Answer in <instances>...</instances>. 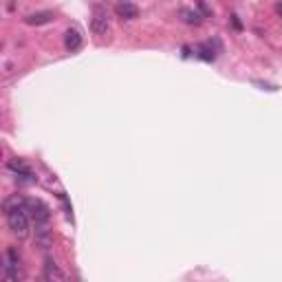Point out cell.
<instances>
[{
	"mask_svg": "<svg viewBox=\"0 0 282 282\" xmlns=\"http://www.w3.org/2000/svg\"><path fill=\"white\" fill-rule=\"evenodd\" d=\"M7 168L11 172H16V174H20V176H31V168H29L24 161H20V159H9Z\"/></svg>",
	"mask_w": 282,
	"mask_h": 282,
	"instance_id": "cell-9",
	"label": "cell"
},
{
	"mask_svg": "<svg viewBox=\"0 0 282 282\" xmlns=\"http://www.w3.org/2000/svg\"><path fill=\"white\" fill-rule=\"evenodd\" d=\"M51 20H53L51 11H36V13H29V16L24 18V22H27L29 27H40V24H49Z\"/></svg>",
	"mask_w": 282,
	"mask_h": 282,
	"instance_id": "cell-8",
	"label": "cell"
},
{
	"mask_svg": "<svg viewBox=\"0 0 282 282\" xmlns=\"http://www.w3.org/2000/svg\"><path fill=\"white\" fill-rule=\"evenodd\" d=\"M42 276L44 280H51V282H64L66 280V276H64V271L60 269V267L56 265L51 258L44 260V269H42Z\"/></svg>",
	"mask_w": 282,
	"mask_h": 282,
	"instance_id": "cell-4",
	"label": "cell"
},
{
	"mask_svg": "<svg viewBox=\"0 0 282 282\" xmlns=\"http://www.w3.org/2000/svg\"><path fill=\"white\" fill-rule=\"evenodd\" d=\"M181 18H183V22H187V24H201L203 22L201 13L192 11V9H181Z\"/></svg>",
	"mask_w": 282,
	"mask_h": 282,
	"instance_id": "cell-10",
	"label": "cell"
},
{
	"mask_svg": "<svg viewBox=\"0 0 282 282\" xmlns=\"http://www.w3.org/2000/svg\"><path fill=\"white\" fill-rule=\"evenodd\" d=\"M91 31H93V36H108L111 33V22H108V18L104 16V13L97 11L95 16H93V20H91Z\"/></svg>",
	"mask_w": 282,
	"mask_h": 282,
	"instance_id": "cell-5",
	"label": "cell"
},
{
	"mask_svg": "<svg viewBox=\"0 0 282 282\" xmlns=\"http://www.w3.org/2000/svg\"><path fill=\"white\" fill-rule=\"evenodd\" d=\"M2 276L11 282H18L24 278L22 269H20V256L16 254V249L7 251V258H4V265H2Z\"/></svg>",
	"mask_w": 282,
	"mask_h": 282,
	"instance_id": "cell-2",
	"label": "cell"
},
{
	"mask_svg": "<svg viewBox=\"0 0 282 282\" xmlns=\"http://www.w3.org/2000/svg\"><path fill=\"white\" fill-rule=\"evenodd\" d=\"M64 47H66L71 53L82 49V36H80L77 29H68V31L64 33Z\"/></svg>",
	"mask_w": 282,
	"mask_h": 282,
	"instance_id": "cell-7",
	"label": "cell"
},
{
	"mask_svg": "<svg viewBox=\"0 0 282 282\" xmlns=\"http://www.w3.org/2000/svg\"><path fill=\"white\" fill-rule=\"evenodd\" d=\"M276 13H278V16H282V0L278 4H276Z\"/></svg>",
	"mask_w": 282,
	"mask_h": 282,
	"instance_id": "cell-12",
	"label": "cell"
},
{
	"mask_svg": "<svg viewBox=\"0 0 282 282\" xmlns=\"http://www.w3.org/2000/svg\"><path fill=\"white\" fill-rule=\"evenodd\" d=\"M199 56L203 57V60H207V62H212L214 60V51H210V47H199Z\"/></svg>",
	"mask_w": 282,
	"mask_h": 282,
	"instance_id": "cell-11",
	"label": "cell"
},
{
	"mask_svg": "<svg viewBox=\"0 0 282 282\" xmlns=\"http://www.w3.org/2000/svg\"><path fill=\"white\" fill-rule=\"evenodd\" d=\"M7 225L16 236H27L29 234L27 203H16V205H9L7 203Z\"/></svg>",
	"mask_w": 282,
	"mask_h": 282,
	"instance_id": "cell-1",
	"label": "cell"
},
{
	"mask_svg": "<svg viewBox=\"0 0 282 282\" xmlns=\"http://www.w3.org/2000/svg\"><path fill=\"white\" fill-rule=\"evenodd\" d=\"M27 210H31L33 219H36V223H40V225H47L49 219H51V210L38 199H29L27 201Z\"/></svg>",
	"mask_w": 282,
	"mask_h": 282,
	"instance_id": "cell-3",
	"label": "cell"
},
{
	"mask_svg": "<svg viewBox=\"0 0 282 282\" xmlns=\"http://www.w3.org/2000/svg\"><path fill=\"white\" fill-rule=\"evenodd\" d=\"M115 11H117V16H119L121 20H135V18L139 16V9H137V4L128 2V0H121V2H117Z\"/></svg>",
	"mask_w": 282,
	"mask_h": 282,
	"instance_id": "cell-6",
	"label": "cell"
}]
</instances>
